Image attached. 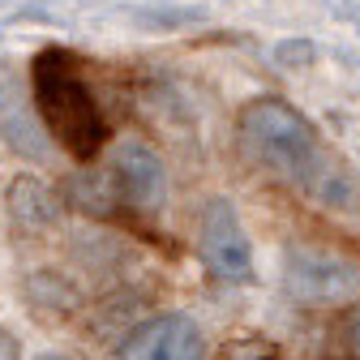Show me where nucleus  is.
I'll list each match as a JSON object with an SVG mask.
<instances>
[{
  "instance_id": "obj_13",
  "label": "nucleus",
  "mask_w": 360,
  "mask_h": 360,
  "mask_svg": "<svg viewBox=\"0 0 360 360\" xmlns=\"http://www.w3.org/2000/svg\"><path fill=\"white\" fill-rule=\"evenodd\" d=\"M347 335H352V347H356V352H360V313H356V322H352V326H347Z\"/></svg>"
},
{
  "instance_id": "obj_1",
  "label": "nucleus",
  "mask_w": 360,
  "mask_h": 360,
  "mask_svg": "<svg viewBox=\"0 0 360 360\" xmlns=\"http://www.w3.org/2000/svg\"><path fill=\"white\" fill-rule=\"evenodd\" d=\"M236 133L245 150L275 167L283 180L326 210H339V214H356L360 210V180L356 172L330 150L322 146L318 129H313L292 103L283 99H253L240 108L236 116Z\"/></svg>"
},
{
  "instance_id": "obj_9",
  "label": "nucleus",
  "mask_w": 360,
  "mask_h": 360,
  "mask_svg": "<svg viewBox=\"0 0 360 360\" xmlns=\"http://www.w3.org/2000/svg\"><path fill=\"white\" fill-rule=\"evenodd\" d=\"M69 198L86 214H112L120 206L116 202V189H112V176H99V172H82L73 185H69Z\"/></svg>"
},
{
  "instance_id": "obj_2",
  "label": "nucleus",
  "mask_w": 360,
  "mask_h": 360,
  "mask_svg": "<svg viewBox=\"0 0 360 360\" xmlns=\"http://www.w3.org/2000/svg\"><path fill=\"white\" fill-rule=\"evenodd\" d=\"M30 86H34V112L48 129V138H56L77 163H90L103 142H108V120L95 103V90L82 77V60L65 48L39 52L30 65Z\"/></svg>"
},
{
  "instance_id": "obj_3",
  "label": "nucleus",
  "mask_w": 360,
  "mask_h": 360,
  "mask_svg": "<svg viewBox=\"0 0 360 360\" xmlns=\"http://www.w3.org/2000/svg\"><path fill=\"white\" fill-rule=\"evenodd\" d=\"M283 288L300 304L360 300V262L322 245H292L283 257Z\"/></svg>"
},
{
  "instance_id": "obj_4",
  "label": "nucleus",
  "mask_w": 360,
  "mask_h": 360,
  "mask_svg": "<svg viewBox=\"0 0 360 360\" xmlns=\"http://www.w3.org/2000/svg\"><path fill=\"white\" fill-rule=\"evenodd\" d=\"M198 253L202 266L219 283H253V245L240 228V214L228 198H210L202 206V223H198Z\"/></svg>"
},
{
  "instance_id": "obj_8",
  "label": "nucleus",
  "mask_w": 360,
  "mask_h": 360,
  "mask_svg": "<svg viewBox=\"0 0 360 360\" xmlns=\"http://www.w3.org/2000/svg\"><path fill=\"white\" fill-rule=\"evenodd\" d=\"M5 202H9V214H13V223L22 232H43V228H52L56 214H60L56 193L34 176H18L9 185V193H5Z\"/></svg>"
},
{
  "instance_id": "obj_11",
  "label": "nucleus",
  "mask_w": 360,
  "mask_h": 360,
  "mask_svg": "<svg viewBox=\"0 0 360 360\" xmlns=\"http://www.w3.org/2000/svg\"><path fill=\"white\" fill-rule=\"evenodd\" d=\"M275 56H279V65H296V60L304 65V60L313 56V48H309V43H279Z\"/></svg>"
},
{
  "instance_id": "obj_6",
  "label": "nucleus",
  "mask_w": 360,
  "mask_h": 360,
  "mask_svg": "<svg viewBox=\"0 0 360 360\" xmlns=\"http://www.w3.org/2000/svg\"><path fill=\"white\" fill-rule=\"evenodd\" d=\"M206 339L202 326L185 313H159V318L142 322L138 330H129L116 360H202Z\"/></svg>"
},
{
  "instance_id": "obj_14",
  "label": "nucleus",
  "mask_w": 360,
  "mask_h": 360,
  "mask_svg": "<svg viewBox=\"0 0 360 360\" xmlns=\"http://www.w3.org/2000/svg\"><path fill=\"white\" fill-rule=\"evenodd\" d=\"M39 360H73V356H65V352H43Z\"/></svg>"
},
{
  "instance_id": "obj_10",
  "label": "nucleus",
  "mask_w": 360,
  "mask_h": 360,
  "mask_svg": "<svg viewBox=\"0 0 360 360\" xmlns=\"http://www.w3.org/2000/svg\"><path fill=\"white\" fill-rule=\"evenodd\" d=\"M219 360H283V352L275 343H262V339H232Z\"/></svg>"
},
{
  "instance_id": "obj_12",
  "label": "nucleus",
  "mask_w": 360,
  "mask_h": 360,
  "mask_svg": "<svg viewBox=\"0 0 360 360\" xmlns=\"http://www.w3.org/2000/svg\"><path fill=\"white\" fill-rule=\"evenodd\" d=\"M22 356V347H18V339L9 335V330H0V360H18Z\"/></svg>"
},
{
  "instance_id": "obj_5",
  "label": "nucleus",
  "mask_w": 360,
  "mask_h": 360,
  "mask_svg": "<svg viewBox=\"0 0 360 360\" xmlns=\"http://www.w3.org/2000/svg\"><path fill=\"white\" fill-rule=\"evenodd\" d=\"M112 189H116V202L129 206V210H163L167 202V167L163 159L146 146V142H120L116 155H112Z\"/></svg>"
},
{
  "instance_id": "obj_7",
  "label": "nucleus",
  "mask_w": 360,
  "mask_h": 360,
  "mask_svg": "<svg viewBox=\"0 0 360 360\" xmlns=\"http://www.w3.org/2000/svg\"><path fill=\"white\" fill-rule=\"evenodd\" d=\"M0 133H5V142L26 159H43L52 150V138H48V129H43L34 103L22 99L13 77H0Z\"/></svg>"
}]
</instances>
